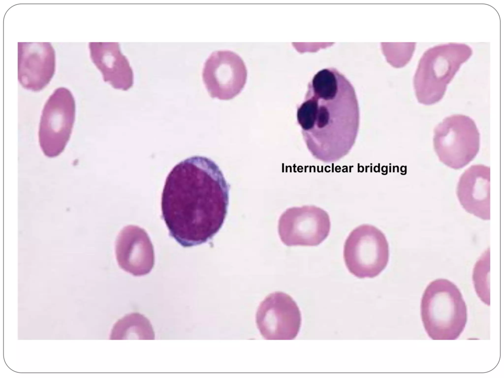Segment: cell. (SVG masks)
Wrapping results in <instances>:
<instances>
[{"label": "cell", "mask_w": 504, "mask_h": 378, "mask_svg": "<svg viewBox=\"0 0 504 378\" xmlns=\"http://www.w3.org/2000/svg\"><path fill=\"white\" fill-rule=\"evenodd\" d=\"M288 246H315L328 236L331 222L328 213L315 205L293 207L285 212Z\"/></svg>", "instance_id": "obj_11"}, {"label": "cell", "mask_w": 504, "mask_h": 378, "mask_svg": "<svg viewBox=\"0 0 504 378\" xmlns=\"http://www.w3.org/2000/svg\"><path fill=\"white\" fill-rule=\"evenodd\" d=\"M301 315L296 303L282 292L270 294L261 302L256 314L257 328L266 340H293L301 324Z\"/></svg>", "instance_id": "obj_8"}, {"label": "cell", "mask_w": 504, "mask_h": 378, "mask_svg": "<svg viewBox=\"0 0 504 378\" xmlns=\"http://www.w3.org/2000/svg\"><path fill=\"white\" fill-rule=\"evenodd\" d=\"M90 57L104 82L113 88L126 91L133 84V73L118 42H90Z\"/></svg>", "instance_id": "obj_14"}, {"label": "cell", "mask_w": 504, "mask_h": 378, "mask_svg": "<svg viewBox=\"0 0 504 378\" xmlns=\"http://www.w3.org/2000/svg\"><path fill=\"white\" fill-rule=\"evenodd\" d=\"M115 251L119 266L134 276L149 273L154 264L152 243L146 232L135 226L125 227L116 242Z\"/></svg>", "instance_id": "obj_12"}, {"label": "cell", "mask_w": 504, "mask_h": 378, "mask_svg": "<svg viewBox=\"0 0 504 378\" xmlns=\"http://www.w3.org/2000/svg\"><path fill=\"white\" fill-rule=\"evenodd\" d=\"M55 52L49 42L18 43V79L25 89L40 91L55 71Z\"/></svg>", "instance_id": "obj_10"}, {"label": "cell", "mask_w": 504, "mask_h": 378, "mask_svg": "<svg viewBox=\"0 0 504 378\" xmlns=\"http://www.w3.org/2000/svg\"><path fill=\"white\" fill-rule=\"evenodd\" d=\"M247 76L242 58L227 50L212 53L202 71L203 81L210 95L220 100H229L238 95L246 84Z\"/></svg>", "instance_id": "obj_9"}, {"label": "cell", "mask_w": 504, "mask_h": 378, "mask_svg": "<svg viewBox=\"0 0 504 378\" xmlns=\"http://www.w3.org/2000/svg\"><path fill=\"white\" fill-rule=\"evenodd\" d=\"M343 257L348 270L355 277L372 278L378 276L389 260V245L385 235L373 225L358 226L345 241Z\"/></svg>", "instance_id": "obj_6"}, {"label": "cell", "mask_w": 504, "mask_h": 378, "mask_svg": "<svg viewBox=\"0 0 504 378\" xmlns=\"http://www.w3.org/2000/svg\"><path fill=\"white\" fill-rule=\"evenodd\" d=\"M490 168L474 164L460 176L456 194L462 207L470 214L483 220L490 219Z\"/></svg>", "instance_id": "obj_13"}, {"label": "cell", "mask_w": 504, "mask_h": 378, "mask_svg": "<svg viewBox=\"0 0 504 378\" xmlns=\"http://www.w3.org/2000/svg\"><path fill=\"white\" fill-rule=\"evenodd\" d=\"M230 186L211 159L194 156L174 166L161 194L162 216L169 235L184 247L211 240L227 212Z\"/></svg>", "instance_id": "obj_1"}, {"label": "cell", "mask_w": 504, "mask_h": 378, "mask_svg": "<svg viewBox=\"0 0 504 378\" xmlns=\"http://www.w3.org/2000/svg\"><path fill=\"white\" fill-rule=\"evenodd\" d=\"M433 145L440 161L460 169L472 161L479 152L480 133L470 117L454 114L444 118L434 128Z\"/></svg>", "instance_id": "obj_5"}, {"label": "cell", "mask_w": 504, "mask_h": 378, "mask_svg": "<svg viewBox=\"0 0 504 378\" xmlns=\"http://www.w3.org/2000/svg\"><path fill=\"white\" fill-rule=\"evenodd\" d=\"M421 316L424 329L432 340L457 339L468 318L467 306L460 289L446 279L431 282L422 295Z\"/></svg>", "instance_id": "obj_3"}, {"label": "cell", "mask_w": 504, "mask_h": 378, "mask_svg": "<svg viewBox=\"0 0 504 378\" xmlns=\"http://www.w3.org/2000/svg\"><path fill=\"white\" fill-rule=\"evenodd\" d=\"M297 120L306 146L316 159L335 162L353 146L360 124L355 90L334 68L320 70L309 84Z\"/></svg>", "instance_id": "obj_2"}, {"label": "cell", "mask_w": 504, "mask_h": 378, "mask_svg": "<svg viewBox=\"0 0 504 378\" xmlns=\"http://www.w3.org/2000/svg\"><path fill=\"white\" fill-rule=\"evenodd\" d=\"M75 102L70 91L64 87L56 89L45 103L39 129V141L44 154L59 156L64 149L72 132Z\"/></svg>", "instance_id": "obj_7"}, {"label": "cell", "mask_w": 504, "mask_h": 378, "mask_svg": "<svg viewBox=\"0 0 504 378\" xmlns=\"http://www.w3.org/2000/svg\"><path fill=\"white\" fill-rule=\"evenodd\" d=\"M110 339L154 340L155 333L149 320L142 315L135 313L126 315L116 322Z\"/></svg>", "instance_id": "obj_15"}, {"label": "cell", "mask_w": 504, "mask_h": 378, "mask_svg": "<svg viewBox=\"0 0 504 378\" xmlns=\"http://www.w3.org/2000/svg\"><path fill=\"white\" fill-rule=\"evenodd\" d=\"M472 53L469 45L456 43L440 44L426 51L419 60L413 79L418 101L432 105L441 100L447 85Z\"/></svg>", "instance_id": "obj_4"}]
</instances>
